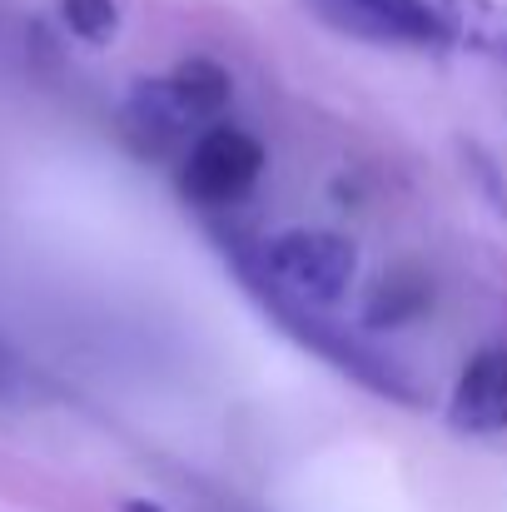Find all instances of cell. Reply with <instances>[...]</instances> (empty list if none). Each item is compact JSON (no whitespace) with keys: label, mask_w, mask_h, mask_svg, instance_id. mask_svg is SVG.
Masks as SVG:
<instances>
[{"label":"cell","mask_w":507,"mask_h":512,"mask_svg":"<svg viewBox=\"0 0 507 512\" xmlns=\"http://www.w3.org/2000/svg\"><path fill=\"white\" fill-rule=\"evenodd\" d=\"M249 289L284 294L309 309H329L358 274V249L334 229H284L259 244V254H234Z\"/></svg>","instance_id":"6da1fadb"},{"label":"cell","mask_w":507,"mask_h":512,"mask_svg":"<svg viewBox=\"0 0 507 512\" xmlns=\"http://www.w3.org/2000/svg\"><path fill=\"white\" fill-rule=\"evenodd\" d=\"M259 304H264V314L284 329V334H294V339L304 343V348H314L319 358H329L338 373H348L353 383H363L368 393H378V398H388V403H403V408H418V383L398 368V358H388L383 348H373L368 339H358V334H348L343 324L334 319H324V309H309V304H294V299H284V294H269V289H249Z\"/></svg>","instance_id":"7a4b0ae2"},{"label":"cell","mask_w":507,"mask_h":512,"mask_svg":"<svg viewBox=\"0 0 507 512\" xmlns=\"http://www.w3.org/2000/svg\"><path fill=\"white\" fill-rule=\"evenodd\" d=\"M264 145L249 135V130H234V125H209L194 145H189V160H184V194L194 204H234L254 189V179L264 174Z\"/></svg>","instance_id":"3957f363"},{"label":"cell","mask_w":507,"mask_h":512,"mask_svg":"<svg viewBox=\"0 0 507 512\" xmlns=\"http://www.w3.org/2000/svg\"><path fill=\"white\" fill-rule=\"evenodd\" d=\"M324 25L373 45H448L438 0H304Z\"/></svg>","instance_id":"277c9868"},{"label":"cell","mask_w":507,"mask_h":512,"mask_svg":"<svg viewBox=\"0 0 507 512\" xmlns=\"http://www.w3.org/2000/svg\"><path fill=\"white\" fill-rule=\"evenodd\" d=\"M448 423L458 433H503L507 428V343L468 358L448 398Z\"/></svg>","instance_id":"5b68a950"},{"label":"cell","mask_w":507,"mask_h":512,"mask_svg":"<svg viewBox=\"0 0 507 512\" xmlns=\"http://www.w3.org/2000/svg\"><path fill=\"white\" fill-rule=\"evenodd\" d=\"M165 85L189 125L219 120V115L229 110V100H234V80H229V70L214 65V60H184L174 75H165Z\"/></svg>","instance_id":"8992f818"},{"label":"cell","mask_w":507,"mask_h":512,"mask_svg":"<svg viewBox=\"0 0 507 512\" xmlns=\"http://www.w3.org/2000/svg\"><path fill=\"white\" fill-rule=\"evenodd\" d=\"M448 45H473L493 60H507V5L498 0H438Z\"/></svg>","instance_id":"52a82bcc"},{"label":"cell","mask_w":507,"mask_h":512,"mask_svg":"<svg viewBox=\"0 0 507 512\" xmlns=\"http://www.w3.org/2000/svg\"><path fill=\"white\" fill-rule=\"evenodd\" d=\"M428 304V289L413 279V284H403V279H383V289L368 299V324H403L408 314H418Z\"/></svg>","instance_id":"ba28073f"},{"label":"cell","mask_w":507,"mask_h":512,"mask_svg":"<svg viewBox=\"0 0 507 512\" xmlns=\"http://www.w3.org/2000/svg\"><path fill=\"white\" fill-rule=\"evenodd\" d=\"M60 15H65V25H70L80 40H90V45L110 40L115 25H120L115 0H60Z\"/></svg>","instance_id":"9c48e42d"}]
</instances>
